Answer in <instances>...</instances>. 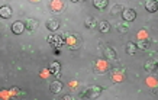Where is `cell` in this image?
<instances>
[{
    "label": "cell",
    "mask_w": 158,
    "mask_h": 100,
    "mask_svg": "<svg viewBox=\"0 0 158 100\" xmlns=\"http://www.w3.org/2000/svg\"><path fill=\"white\" fill-rule=\"evenodd\" d=\"M144 68H145V70H147L148 73H152V71H155V70L158 68V62L155 61V60H149V61L145 62Z\"/></svg>",
    "instance_id": "cell-10"
},
{
    "label": "cell",
    "mask_w": 158,
    "mask_h": 100,
    "mask_svg": "<svg viewBox=\"0 0 158 100\" xmlns=\"http://www.w3.org/2000/svg\"><path fill=\"white\" fill-rule=\"evenodd\" d=\"M47 41H48L52 47H55V48H60V47H62L64 45V38H61L60 35H49L48 38H47Z\"/></svg>",
    "instance_id": "cell-2"
},
{
    "label": "cell",
    "mask_w": 158,
    "mask_h": 100,
    "mask_svg": "<svg viewBox=\"0 0 158 100\" xmlns=\"http://www.w3.org/2000/svg\"><path fill=\"white\" fill-rule=\"evenodd\" d=\"M128 29H129L128 23H125V25H118V31H119V32H126Z\"/></svg>",
    "instance_id": "cell-20"
},
{
    "label": "cell",
    "mask_w": 158,
    "mask_h": 100,
    "mask_svg": "<svg viewBox=\"0 0 158 100\" xmlns=\"http://www.w3.org/2000/svg\"><path fill=\"white\" fill-rule=\"evenodd\" d=\"M45 26H47V29H48V31L55 32V31L60 28V22H58L57 19H48V20H47V23H45Z\"/></svg>",
    "instance_id": "cell-7"
},
{
    "label": "cell",
    "mask_w": 158,
    "mask_h": 100,
    "mask_svg": "<svg viewBox=\"0 0 158 100\" xmlns=\"http://www.w3.org/2000/svg\"><path fill=\"white\" fill-rule=\"evenodd\" d=\"M145 9L149 13H155L158 10V2L157 0H145Z\"/></svg>",
    "instance_id": "cell-6"
},
{
    "label": "cell",
    "mask_w": 158,
    "mask_h": 100,
    "mask_svg": "<svg viewBox=\"0 0 158 100\" xmlns=\"http://www.w3.org/2000/svg\"><path fill=\"white\" fill-rule=\"evenodd\" d=\"M65 42H67L70 49H78L80 48V39L77 38V36H74V35H68L67 38H65Z\"/></svg>",
    "instance_id": "cell-3"
},
{
    "label": "cell",
    "mask_w": 158,
    "mask_h": 100,
    "mask_svg": "<svg viewBox=\"0 0 158 100\" xmlns=\"http://www.w3.org/2000/svg\"><path fill=\"white\" fill-rule=\"evenodd\" d=\"M60 70H61V64H60L58 61L51 62V64H49V67H48V71L51 73V74H58V73H60Z\"/></svg>",
    "instance_id": "cell-11"
},
{
    "label": "cell",
    "mask_w": 158,
    "mask_h": 100,
    "mask_svg": "<svg viewBox=\"0 0 158 100\" xmlns=\"http://www.w3.org/2000/svg\"><path fill=\"white\" fill-rule=\"evenodd\" d=\"M102 93V87L99 86H90L89 89L86 90V97L89 99H97Z\"/></svg>",
    "instance_id": "cell-1"
},
{
    "label": "cell",
    "mask_w": 158,
    "mask_h": 100,
    "mask_svg": "<svg viewBox=\"0 0 158 100\" xmlns=\"http://www.w3.org/2000/svg\"><path fill=\"white\" fill-rule=\"evenodd\" d=\"M64 99H67V100H70V99H74V97H73V96H70V94H67V96H65V97H64Z\"/></svg>",
    "instance_id": "cell-21"
},
{
    "label": "cell",
    "mask_w": 158,
    "mask_h": 100,
    "mask_svg": "<svg viewBox=\"0 0 158 100\" xmlns=\"http://www.w3.org/2000/svg\"><path fill=\"white\" fill-rule=\"evenodd\" d=\"M122 18H123L125 22H132L136 18V12L134 9H125L123 13H122Z\"/></svg>",
    "instance_id": "cell-5"
},
{
    "label": "cell",
    "mask_w": 158,
    "mask_h": 100,
    "mask_svg": "<svg viewBox=\"0 0 158 100\" xmlns=\"http://www.w3.org/2000/svg\"><path fill=\"white\" fill-rule=\"evenodd\" d=\"M93 5H94V7L99 10H103L107 7V5H109V0H93Z\"/></svg>",
    "instance_id": "cell-12"
},
{
    "label": "cell",
    "mask_w": 158,
    "mask_h": 100,
    "mask_svg": "<svg viewBox=\"0 0 158 100\" xmlns=\"http://www.w3.org/2000/svg\"><path fill=\"white\" fill-rule=\"evenodd\" d=\"M138 51V45L135 42H128L126 44V52L129 55H135V52Z\"/></svg>",
    "instance_id": "cell-14"
},
{
    "label": "cell",
    "mask_w": 158,
    "mask_h": 100,
    "mask_svg": "<svg viewBox=\"0 0 158 100\" xmlns=\"http://www.w3.org/2000/svg\"><path fill=\"white\" fill-rule=\"evenodd\" d=\"M12 7L10 6H2V9H0V16L3 18V19H9L10 16H12Z\"/></svg>",
    "instance_id": "cell-9"
},
{
    "label": "cell",
    "mask_w": 158,
    "mask_h": 100,
    "mask_svg": "<svg viewBox=\"0 0 158 100\" xmlns=\"http://www.w3.org/2000/svg\"><path fill=\"white\" fill-rule=\"evenodd\" d=\"M71 2H80V0H71Z\"/></svg>",
    "instance_id": "cell-22"
},
{
    "label": "cell",
    "mask_w": 158,
    "mask_h": 100,
    "mask_svg": "<svg viewBox=\"0 0 158 100\" xmlns=\"http://www.w3.org/2000/svg\"><path fill=\"white\" fill-rule=\"evenodd\" d=\"M80 2H83V0H80Z\"/></svg>",
    "instance_id": "cell-23"
},
{
    "label": "cell",
    "mask_w": 158,
    "mask_h": 100,
    "mask_svg": "<svg viewBox=\"0 0 158 100\" xmlns=\"http://www.w3.org/2000/svg\"><path fill=\"white\" fill-rule=\"evenodd\" d=\"M97 28H99V31L103 33H107L110 31V23L109 22H106V20H102L100 23L97 25Z\"/></svg>",
    "instance_id": "cell-15"
},
{
    "label": "cell",
    "mask_w": 158,
    "mask_h": 100,
    "mask_svg": "<svg viewBox=\"0 0 158 100\" xmlns=\"http://www.w3.org/2000/svg\"><path fill=\"white\" fill-rule=\"evenodd\" d=\"M84 25H86L87 28H96L97 26V22L94 18H91V16H89V18H86V20H84Z\"/></svg>",
    "instance_id": "cell-17"
},
{
    "label": "cell",
    "mask_w": 158,
    "mask_h": 100,
    "mask_svg": "<svg viewBox=\"0 0 158 100\" xmlns=\"http://www.w3.org/2000/svg\"><path fill=\"white\" fill-rule=\"evenodd\" d=\"M25 25H26V29H28V31H35V29L38 28V22L35 19H28L25 22Z\"/></svg>",
    "instance_id": "cell-16"
},
{
    "label": "cell",
    "mask_w": 158,
    "mask_h": 100,
    "mask_svg": "<svg viewBox=\"0 0 158 100\" xmlns=\"http://www.w3.org/2000/svg\"><path fill=\"white\" fill-rule=\"evenodd\" d=\"M9 93H10V97H19L22 94V90L18 89V87H13V89H10Z\"/></svg>",
    "instance_id": "cell-19"
},
{
    "label": "cell",
    "mask_w": 158,
    "mask_h": 100,
    "mask_svg": "<svg viewBox=\"0 0 158 100\" xmlns=\"http://www.w3.org/2000/svg\"><path fill=\"white\" fill-rule=\"evenodd\" d=\"M136 45H138V49H148L149 41L148 39H139L138 42H136Z\"/></svg>",
    "instance_id": "cell-18"
},
{
    "label": "cell",
    "mask_w": 158,
    "mask_h": 100,
    "mask_svg": "<svg viewBox=\"0 0 158 100\" xmlns=\"http://www.w3.org/2000/svg\"><path fill=\"white\" fill-rule=\"evenodd\" d=\"M25 29H26V25L25 22H20V20H16L12 23V32L16 33V35H20V33L23 32Z\"/></svg>",
    "instance_id": "cell-4"
},
{
    "label": "cell",
    "mask_w": 158,
    "mask_h": 100,
    "mask_svg": "<svg viewBox=\"0 0 158 100\" xmlns=\"http://www.w3.org/2000/svg\"><path fill=\"white\" fill-rule=\"evenodd\" d=\"M49 90H51V93H54V94L61 93V90H62V83H61V81H52V83L49 84Z\"/></svg>",
    "instance_id": "cell-8"
},
{
    "label": "cell",
    "mask_w": 158,
    "mask_h": 100,
    "mask_svg": "<svg viewBox=\"0 0 158 100\" xmlns=\"http://www.w3.org/2000/svg\"><path fill=\"white\" fill-rule=\"evenodd\" d=\"M105 58H109V60H116V51L112 49L110 47H106L105 48Z\"/></svg>",
    "instance_id": "cell-13"
}]
</instances>
